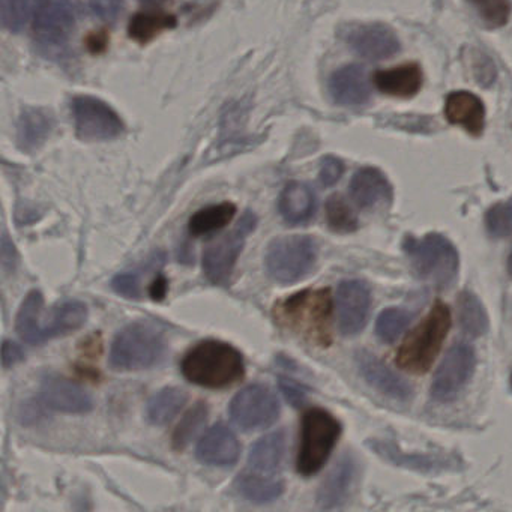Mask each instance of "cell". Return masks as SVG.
I'll return each mask as SVG.
<instances>
[{
    "label": "cell",
    "mask_w": 512,
    "mask_h": 512,
    "mask_svg": "<svg viewBox=\"0 0 512 512\" xmlns=\"http://www.w3.org/2000/svg\"><path fill=\"white\" fill-rule=\"evenodd\" d=\"M229 412L232 421L242 430H260L277 421L280 403L268 386L250 385L233 398Z\"/></svg>",
    "instance_id": "obj_11"
},
{
    "label": "cell",
    "mask_w": 512,
    "mask_h": 512,
    "mask_svg": "<svg viewBox=\"0 0 512 512\" xmlns=\"http://www.w3.org/2000/svg\"><path fill=\"white\" fill-rule=\"evenodd\" d=\"M350 196L362 209L392 202V187L388 178L374 167H364L353 175L350 181Z\"/></svg>",
    "instance_id": "obj_19"
},
{
    "label": "cell",
    "mask_w": 512,
    "mask_h": 512,
    "mask_svg": "<svg viewBox=\"0 0 512 512\" xmlns=\"http://www.w3.org/2000/svg\"><path fill=\"white\" fill-rule=\"evenodd\" d=\"M44 314V313H43ZM43 317V316H41ZM88 319V308L83 302L68 301L56 307L49 317H43V341L71 334L82 328Z\"/></svg>",
    "instance_id": "obj_25"
},
{
    "label": "cell",
    "mask_w": 512,
    "mask_h": 512,
    "mask_svg": "<svg viewBox=\"0 0 512 512\" xmlns=\"http://www.w3.org/2000/svg\"><path fill=\"white\" fill-rule=\"evenodd\" d=\"M508 269H509V274L512 275V251H511V254H509Z\"/></svg>",
    "instance_id": "obj_47"
},
{
    "label": "cell",
    "mask_w": 512,
    "mask_h": 512,
    "mask_svg": "<svg viewBox=\"0 0 512 512\" xmlns=\"http://www.w3.org/2000/svg\"><path fill=\"white\" fill-rule=\"evenodd\" d=\"M41 398L56 412L86 413L94 407L91 395L71 380L61 376L44 377Z\"/></svg>",
    "instance_id": "obj_15"
},
{
    "label": "cell",
    "mask_w": 512,
    "mask_h": 512,
    "mask_svg": "<svg viewBox=\"0 0 512 512\" xmlns=\"http://www.w3.org/2000/svg\"><path fill=\"white\" fill-rule=\"evenodd\" d=\"M316 259L317 244L310 236H281L266 250V272L277 283H296L310 274Z\"/></svg>",
    "instance_id": "obj_7"
},
{
    "label": "cell",
    "mask_w": 512,
    "mask_h": 512,
    "mask_svg": "<svg viewBox=\"0 0 512 512\" xmlns=\"http://www.w3.org/2000/svg\"><path fill=\"white\" fill-rule=\"evenodd\" d=\"M488 28H500L508 22L511 5L508 0H470Z\"/></svg>",
    "instance_id": "obj_37"
},
{
    "label": "cell",
    "mask_w": 512,
    "mask_h": 512,
    "mask_svg": "<svg viewBox=\"0 0 512 512\" xmlns=\"http://www.w3.org/2000/svg\"><path fill=\"white\" fill-rule=\"evenodd\" d=\"M44 296L38 290H32L16 319V329L23 341L29 344H43Z\"/></svg>",
    "instance_id": "obj_27"
},
{
    "label": "cell",
    "mask_w": 512,
    "mask_h": 512,
    "mask_svg": "<svg viewBox=\"0 0 512 512\" xmlns=\"http://www.w3.org/2000/svg\"><path fill=\"white\" fill-rule=\"evenodd\" d=\"M185 379L194 385L221 389L235 385L244 377L241 353L221 341H203L185 355L181 365Z\"/></svg>",
    "instance_id": "obj_2"
},
{
    "label": "cell",
    "mask_w": 512,
    "mask_h": 512,
    "mask_svg": "<svg viewBox=\"0 0 512 512\" xmlns=\"http://www.w3.org/2000/svg\"><path fill=\"white\" fill-rule=\"evenodd\" d=\"M404 251L413 271L425 283L436 289H448L457 280L460 257L457 248L445 236L430 233L422 238H407Z\"/></svg>",
    "instance_id": "obj_3"
},
{
    "label": "cell",
    "mask_w": 512,
    "mask_h": 512,
    "mask_svg": "<svg viewBox=\"0 0 512 512\" xmlns=\"http://www.w3.org/2000/svg\"><path fill=\"white\" fill-rule=\"evenodd\" d=\"M275 319L314 346L331 344L332 301L329 289L304 290L275 305Z\"/></svg>",
    "instance_id": "obj_1"
},
{
    "label": "cell",
    "mask_w": 512,
    "mask_h": 512,
    "mask_svg": "<svg viewBox=\"0 0 512 512\" xmlns=\"http://www.w3.org/2000/svg\"><path fill=\"white\" fill-rule=\"evenodd\" d=\"M236 488L239 494L250 502L268 503L281 496L284 485L283 481L274 475H263L247 470L236 479Z\"/></svg>",
    "instance_id": "obj_28"
},
{
    "label": "cell",
    "mask_w": 512,
    "mask_h": 512,
    "mask_svg": "<svg viewBox=\"0 0 512 512\" xmlns=\"http://www.w3.org/2000/svg\"><path fill=\"white\" fill-rule=\"evenodd\" d=\"M284 454H286V433L283 430L274 431L251 446L248 464L253 472L274 475L283 464Z\"/></svg>",
    "instance_id": "obj_24"
},
{
    "label": "cell",
    "mask_w": 512,
    "mask_h": 512,
    "mask_svg": "<svg viewBox=\"0 0 512 512\" xmlns=\"http://www.w3.org/2000/svg\"><path fill=\"white\" fill-rule=\"evenodd\" d=\"M359 371L364 379L386 397L398 401H407L412 397V388L406 380L401 379L391 368L386 367L373 353L361 352L356 358Z\"/></svg>",
    "instance_id": "obj_18"
},
{
    "label": "cell",
    "mask_w": 512,
    "mask_h": 512,
    "mask_svg": "<svg viewBox=\"0 0 512 512\" xmlns=\"http://www.w3.org/2000/svg\"><path fill=\"white\" fill-rule=\"evenodd\" d=\"M344 173L343 161L335 157H325L320 163L319 178L323 187H332L340 181Z\"/></svg>",
    "instance_id": "obj_39"
},
{
    "label": "cell",
    "mask_w": 512,
    "mask_h": 512,
    "mask_svg": "<svg viewBox=\"0 0 512 512\" xmlns=\"http://www.w3.org/2000/svg\"><path fill=\"white\" fill-rule=\"evenodd\" d=\"M185 403H187L185 391L170 386V388L161 389L149 400L146 415H148L151 424L164 425L172 421L181 412Z\"/></svg>",
    "instance_id": "obj_30"
},
{
    "label": "cell",
    "mask_w": 512,
    "mask_h": 512,
    "mask_svg": "<svg viewBox=\"0 0 512 512\" xmlns=\"http://www.w3.org/2000/svg\"><path fill=\"white\" fill-rule=\"evenodd\" d=\"M91 10L104 22H115L122 11V0H91Z\"/></svg>",
    "instance_id": "obj_40"
},
{
    "label": "cell",
    "mask_w": 512,
    "mask_h": 512,
    "mask_svg": "<svg viewBox=\"0 0 512 512\" xmlns=\"http://www.w3.org/2000/svg\"><path fill=\"white\" fill-rule=\"evenodd\" d=\"M166 352V341L161 332L145 323L125 326L110 350V365L115 370H143L154 367Z\"/></svg>",
    "instance_id": "obj_5"
},
{
    "label": "cell",
    "mask_w": 512,
    "mask_h": 512,
    "mask_svg": "<svg viewBox=\"0 0 512 512\" xmlns=\"http://www.w3.org/2000/svg\"><path fill=\"white\" fill-rule=\"evenodd\" d=\"M112 287L119 295L127 296V298H139L140 296V280L136 272L133 274L116 275L112 281Z\"/></svg>",
    "instance_id": "obj_41"
},
{
    "label": "cell",
    "mask_w": 512,
    "mask_h": 512,
    "mask_svg": "<svg viewBox=\"0 0 512 512\" xmlns=\"http://www.w3.org/2000/svg\"><path fill=\"white\" fill-rule=\"evenodd\" d=\"M374 85L382 94L409 98L418 94L422 86V71L416 64L400 65L391 70L377 71Z\"/></svg>",
    "instance_id": "obj_21"
},
{
    "label": "cell",
    "mask_w": 512,
    "mask_h": 512,
    "mask_svg": "<svg viewBox=\"0 0 512 512\" xmlns=\"http://www.w3.org/2000/svg\"><path fill=\"white\" fill-rule=\"evenodd\" d=\"M329 92L340 106H364L370 100L371 88L361 65H347L332 74Z\"/></svg>",
    "instance_id": "obj_17"
},
{
    "label": "cell",
    "mask_w": 512,
    "mask_h": 512,
    "mask_svg": "<svg viewBox=\"0 0 512 512\" xmlns=\"http://www.w3.org/2000/svg\"><path fill=\"white\" fill-rule=\"evenodd\" d=\"M73 115L77 137L83 142H109L124 134L121 116L100 98L88 95L74 98Z\"/></svg>",
    "instance_id": "obj_8"
},
{
    "label": "cell",
    "mask_w": 512,
    "mask_h": 512,
    "mask_svg": "<svg viewBox=\"0 0 512 512\" xmlns=\"http://www.w3.org/2000/svg\"><path fill=\"white\" fill-rule=\"evenodd\" d=\"M412 322V314L401 308H386L376 322V335L383 343H394Z\"/></svg>",
    "instance_id": "obj_33"
},
{
    "label": "cell",
    "mask_w": 512,
    "mask_h": 512,
    "mask_svg": "<svg viewBox=\"0 0 512 512\" xmlns=\"http://www.w3.org/2000/svg\"><path fill=\"white\" fill-rule=\"evenodd\" d=\"M257 218L245 212L233 232L214 242L203 253V271L212 284H226L235 268L236 260L244 248L248 235L256 229Z\"/></svg>",
    "instance_id": "obj_9"
},
{
    "label": "cell",
    "mask_w": 512,
    "mask_h": 512,
    "mask_svg": "<svg viewBox=\"0 0 512 512\" xmlns=\"http://www.w3.org/2000/svg\"><path fill=\"white\" fill-rule=\"evenodd\" d=\"M31 16V0H0V23L11 34L25 29Z\"/></svg>",
    "instance_id": "obj_36"
},
{
    "label": "cell",
    "mask_w": 512,
    "mask_h": 512,
    "mask_svg": "<svg viewBox=\"0 0 512 512\" xmlns=\"http://www.w3.org/2000/svg\"><path fill=\"white\" fill-rule=\"evenodd\" d=\"M451 328V311L436 302L418 328L404 340L397 353V365L407 373L422 374L433 365Z\"/></svg>",
    "instance_id": "obj_4"
},
{
    "label": "cell",
    "mask_w": 512,
    "mask_h": 512,
    "mask_svg": "<svg viewBox=\"0 0 512 512\" xmlns=\"http://www.w3.org/2000/svg\"><path fill=\"white\" fill-rule=\"evenodd\" d=\"M280 388L286 395L287 401H290L293 406L299 407L304 404L307 389L301 383L296 382L292 377L283 376L280 379Z\"/></svg>",
    "instance_id": "obj_42"
},
{
    "label": "cell",
    "mask_w": 512,
    "mask_h": 512,
    "mask_svg": "<svg viewBox=\"0 0 512 512\" xmlns=\"http://www.w3.org/2000/svg\"><path fill=\"white\" fill-rule=\"evenodd\" d=\"M16 262L17 256L13 242L8 239L7 233H4V236H2V268H4L5 272L14 271Z\"/></svg>",
    "instance_id": "obj_44"
},
{
    "label": "cell",
    "mask_w": 512,
    "mask_h": 512,
    "mask_svg": "<svg viewBox=\"0 0 512 512\" xmlns=\"http://www.w3.org/2000/svg\"><path fill=\"white\" fill-rule=\"evenodd\" d=\"M25 358V353L20 349V346H17L13 341H4V346H2V364H4L5 368L13 367L17 362L23 361Z\"/></svg>",
    "instance_id": "obj_43"
},
{
    "label": "cell",
    "mask_w": 512,
    "mask_h": 512,
    "mask_svg": "<svg viewBox=\"0 0 512 512\" xmlns=\"http://www.w3.org/2000/svg\"><path fill=\"white\" fill-rule=\"evenodd\" d=\"M511 385H512V377H511Z\"/></svg>",
    "instance_id": "obj_49"
},
{
    "label": "cell",
    "mask_w": 512,
    "mask_h": 512,
    "mask_svg": "<svg viewBox=\"0 0 512 512\" xmlns=\"http://www.w3.org/2000/svg\"><path fill=\"white\" fill-rule=\"evenodd\" d=\"M76 25V11L71 0H35L34 32L41 49L64 50Z\"/></svg>",
    "instance_id": "obj_10"
},
{
    "label": "cell",
    "mask_w": 512,
    "mask_h": 512,
    "mask_svg": "<svg viewBox=\"0 0 512 512\" xmlns=\"http://www.w3.org/2000/svg\"><path fill=\"white\" fill-rule=\"evenodd\" d=\"M235 214L236 206L233 203L226 202L208 206V208L200 209L191 217L188 230L194 236L217 232V230L224 229L233 220Z\"/></svg>",
    "instance_id": "obj_31"
},
{
    "label": "cell",
    "mask_w": 512,
    "mask_h": 512,
    "mask_svg": "<svg viewBox=\"0 0 512 512\" xmlns=\"http://www.w3.org/2000/svg\"><path fill=\"white\" fill-rule=\"evenodd\" d=\"M281 217L289 224H302L313 217L316 209V196L307 184L290 182L280 196L278 202Z\"/></svg>",
    "instance_id": "obj_23"
},
{
    "label": "cell",
    "mask_w": 512,
    "mask_h": 512,
    "mask_svg": "<svg viewBox=\"0 0 512 512\" xmlns=\"http://www.w3.org/2000/svg\"><path fill=\"white\" fill-rule=\"evenodd\" d=\"M353 476H355V461L350 455H346L329 473L320 488L319 497H317L320 508L331 509L340 506L349 494Z\"/></svg>",
    "instance_id": "obj_26"
},
{
    "label": "cell",
    "mask_w": 512,
    "mask_h": 512,
    "mask_svg": "<svg viewBox=\"0 0 512 512\" xmlns=\"http://www.w3.org/2000/svg\"><path fill=\"white\" fill-rule=\"evenodd\" d=\"M461 329L469 337H481L487 332L488 316L482 302L470 292L460 293L457 301Z\"/></svg>",
    "instance_id": "obj_32"
},
{
    "label": "cell",
    "mask_w": 512,
    "mask_h": 512,
    "mask_svg": "<svg viewBox=\"0 0 512 512\" xmlns=\"http://www.w3.org/2000/svg\"><path fill=\"white\" fill-rule=\"evenodd\" d=\"M241 445L229 427L217 424L202 437L197 445L196 455L203 464L215 467H229L238 461Z\"/></svg>",
    "instance_id": "obj_16"
},
{
    "label": "cell",
    "mask_w": 512,
    "mask_h": 512,
    "mask_svg": "<svg viewBox=\"0 0 512 512\" xmlns=\"http://www.w3.org/2000/svg\"><path fill=\"white\" fill-rule=\"evenodd\" d=\"M107 46V38L106 35L103 34H94L89 37L88 47L91 49L92 53H100L106 49Z\"/></svg>",
    "instance_id": "obj_46"
},
{
    "label": "cell",
    "mask_w": 512,
    "mask_h": 512,
    "mask_svg": "<svg viewBox=\"0 0 512 512\" xmlns=\"http://www.w3.org/2000/svg\"><path fill=\"white\" fill-rule=\"evenodd\" d=\"M346 41L353 52L368 61L391 58L400 50V41L395 32L377 23L355 26L346 35Z\"/></svg>",
    "instance_id": "obj_14"
},
{
    "label": "cell",
    "mask_w": 512,
    "mask_h": 512,
    "mask_svg": "<svg viewBox=\"0 0 512 512\" xmlns=\"http://www.w3.org/2000/svg\"><path fill=\"white\" fill-rule=\"evenodd\" d=\"M55 128V116L46 109H26L17 125V142L26 152L37 151Z\"/></svg>",
    "instance_id": "obj_22"
},
{
    "label": "cell",
    "mask_w": 512,
    "mask_h": 512,
    "mask_svg": "<svg viewBox=\"0 0 512 512\" xmlns=\"http://www.w3.org/2000/svg\"><path fill=\"white\" fill-rule=\"evenodd\" d=\"M206 416H208V407H206V404L197 403L196 406L184 416V419L179 422L178 428H176L175 434H173V446L181 451L185 446L190 445L191 440L196 437L197 431L205 424Z\"/></svg>",
    "instance_id": "obj_35"
},
{
    "label": "cell",
    "mask_w": 512,
    "mask_h": 512,
    "mask_svg": "<svg viewBox=\"0 0 512 512\" xmlns=\"http://www.w3.org/2000/svg\"><path fill=\"white\" fill-rule=\"evenodd\" d=\"M485 223H487L488 232L493 236L503 238V236L512 235V200L494 205L487 212Z\"/></svg>",
    "instance_id": "obj_38"
},
{
    "label": "cell",
    "mask_w": 512,
    "mask_h": 512,
    "mask_svg": "<svg viewBox=\"0 0 512 512\" xmlns=\"http://www.w3.org/2000/svg\"><path fill=\"white\" fill-rule=\"evenodd\" d=\"M445 115L451 124L464 128L472 136H479L484 130L485 107L476 95L458 91L448 95Z\"/></svg>",
    "instance_id": "obj_20"
},
{
    "label": "cell",
    "mask_w": 512,
    "mask_h": 512,
    "mask_svg": "<svg viewBox=\"0 0 512 512\" xmlns=\"http://www.w3.org/2000/svg\"><path fill=\"white\" fill-rule=\"evenodd\" d=\"M176 23L178 20L175 16L163 13V11L139 13L130 20L128 34L137 43L148 44L164 31L175 28Z\"/></svg>",
    "instance_id": "obj_29"
},
{
    "label": "cell",
    "mask_w": 512,
    "mask_h": 512,
    "mask_svg": "<svg viewBox=\"0 0 512 512\" xmlns=\"http://www.w3.org/2000/svg\"><path fill=\"white\" fill-rule=\"evenodd\" d=\"M371 307L370 287L359 280L340 283L337 290L338 326L344 335H356L364 329Z\"/></svg>",
    "instance_id": "obj_13"
},
{
    "label": "cell",
    "mask_w": 512,
    "mask_h": 512,
    "mask_svg": "<svg viewBox=\"0 0 512 512\" xmlns=\"http://www.w3.org/2000/svg\"><path fill=\"white\" fill-rule=\"evenodd\" d=\"M149 293H151L152 298L155 299V301H161V299L166 296L167 293V280L164 275H158L157 278H155L154 283H152L151 289H149Z\"/></svg>",
    "instance_id": "obj_45"
},
{
    "label": "cell",
    "mask_w": 512,
    "mask_h": 512,
    "mask_svg": "<svg viewBox=\"0 0 512 512\" xmlns=\"http://www.w3.org/2000/svg\"><path fill=\"white\" fill-rule=\"evenodd\" d=\"M326 220L329 227L337 233H350L358 227L355 212L338 194L329 197L326 202Z\"/></svg>",
    "instance_id": "obj_34"
},
{
    "label": "cell",
    "mask_w": 512,
    "mask_h": 512,
    "mask_svg": "<svg viewBox=\"0 0 512 512\" xmlns=\"http://www.w3.org/2000/svg\"><path fill=\"white\" fill-rule=\"evenodd\" d=\"M143 4H158V2H163V0H142Z\"/></svg>",
    "instance_id": "obj_48"
},
{
    "label": "cell",
    "mask_w": 512,
    "mask_h": 512,
    "mask_svg": "<svg viewBox=\"0 0 512 512\" xmlns=\"http://www.w3.org/2000/svg\"><path fill=\"white\" fill-rule=\"evenodd\" d=\"M341 425L331 413L323 409H310L302 418L301 448H299L298 472L311 476L322 470L337 445Z\"/></svg>",
    "instance_id": "obj_6"
},
{
    "label": "cell",
    "mask_w": 512,
    "mask_h": 512,
    "mask_svg": "<svg viewBox=\"0 0 512 512\" xmlns=\"http://www.w3.org/2000/svg\"><path fill=\"white\" fill-rule=\"evenodd\" d=\"M475 352L467 344H455L443 358L431 385V395L437 401H452L466 388L475 371Z\"/></svg>",
    "instance_id": "obj_12"
}]
</instances>
